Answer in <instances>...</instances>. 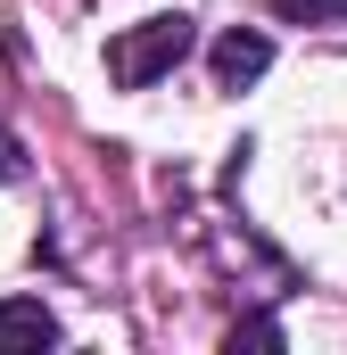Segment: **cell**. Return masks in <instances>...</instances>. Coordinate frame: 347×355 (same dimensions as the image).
<instances>
[{
	"instance_id": "obj_4",
	"label": "cell",
	"mask_w": 347,
	"mask_h": 355,
	"mask_svg": "<svg viewBox=\"0 0 347 355\" xmlns=\"http://www.w3.org/2000/svg\"><path fill=\"white\" fill-rule=\"evenodd\" d=\"M281 25H347V0H273Z\"/></svg>"
},
{
	"instance_id": "obj_2",
	"label": "cell",
	"mask_w": 347,
	"mask_h": 355,
	"mask_svg": "<svg viewBox=\"0 0 347 355\" xmlns=\"http://www.w3.org/2000/svg\"><path fill=\"white\" fill-rule=\"evenodd\" d=\"M207 67H215V83H223V91H248L264 67H273V42H264L257 25H232V33L207 50Z\"/></svg>"
},
{
	"instance_id": "obj_1",
	"label": "cell",
	"mask_w": 347,
	"mask_h": 355,
	"mask_svg": "<svg viewBox=\"0 0 347 355\" xmlns=\"http://www.w3.org/2000/svg\"><path fill=\"white\" fill-rule=\"evenodd\" d=\"M190 50H198V25H190L182 8H166V17H141L133 33L108 42V75H116L124 91H149V83H166Z\"/></svg>"
},
{
	"instance_id": "obj_3",
	"label": "cell",
	"mask_w": 347,
	"mask_h": 355,
	"mask_svg": "<svg viewBox=\"0 0 347 355\" xmlns=\"http://www.w3.org/2000/svg\"><path fill=\"white\" fill-rule=\"evenodd\" d=\"M58 347V314L42 297H0V355H42Z\"/></svg>"
},
{
	"instance_id": "obj_5",
	"label": "cell",
	"mask_w": 347,
	"mask_h": 355,
	"mask_svg": "<svg viewBox=\"0 0 347 355\" xmlns=\"http://www.w3.org/2000/svg\"><path fill=\"white\" fill-rule=\"evenodd\" d=\"M223 347H232V355H240V347H264V355H273V347H281V322H264V314H240Z\"/></svg>"
},
{
	"instance_id": "obj_6",
	"label": "cell",
	"mask_w": 347,
	"mask_h": 355,
	"mask_svg": "<svg viewBox=\"0 0 347 355\" xmlns=\"http://www.w3.org/2000/svg\"><path fill=\"white\" fill-rule=\"evenodd\" d=\"M0 182H25V141L0 124Z\"/></svg>"
}]
</instances>
